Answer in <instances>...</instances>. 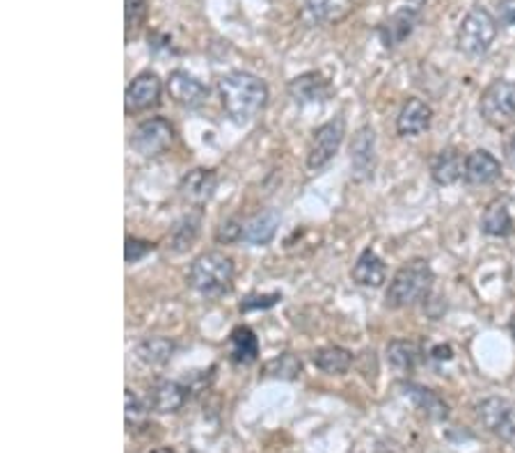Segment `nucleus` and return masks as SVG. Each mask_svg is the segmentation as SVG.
Masks as SVG:
<instances>
[{
	"mask_svg": "<svg viewBox=\"0 0 515 453\" xmlns=\"http://www.w3.org/2000/svg\"><path fill=\"white\" fill-rule=\"evenodd\" d=\"M188 401V387L177 380H156L147 394V406L159 415H172L179 412Z\"/></svg>",
	"mask_w": 515,
	"mask_h": 453,
	"instance_id": "11",
	"label": "nucleus"
},
{
	"mask_svg": "<svg viewBox=\"0 0 515 453\" xmlns=\"http://www.w3.org/2000/svg\"><path fill=\"white\" fill-rule=\"evenodd\" d=\"M351 168L355 181H365L376 168V133L371 127L357 129L351 145Z\"/></svg>",
	"mask_w": 515,
	"mask_h": 453,
	"instance_id": "13",
	"label": "nucleus"
},
{
	"mask_svg": "<svg viewBox=\"0 0 515 453\" xmlns=\"http://www.w3.org/2000/svg\"><path fill=\"white\" fill-rule=\"evenodd\" d=\"M136 355L149 366H160L174 355V342L168 336H149L136 346Z\"/></svg>",
	"mask_w": 515,
	"mask_h": 453,
	"instance_id": "25",
	"label": "nucleus"
},
{
	"mask_svg": "<svg viewBox=\"0 0 515 453\" xmlns=\"http://www.w3.org/2000/svg\"><path fill=\"white\" fill-rule=\"evenodd\" d=\"M154 248L156 245L149 243V241L131 239V236H129L127 245H124V259H127V263H138L140 259H145L147 254L154 252Z\"/></svg>",
	"mask_w": 515,
	"mask_h": 453,
	"instance_id": "33",
	"label": "nucleus"
},
{
	"mask_svg": "<svg viewBox=\"0 0 515 453\" xmlns=\"http://www.w3.org/2000/svg\"><path fill=\"white\" fill-rule=\"evenodd\" d=\"M465 160L468 156L458 149H442L431 160V177L438 186H454L460 179H465Z\"/></svg>",
	"mask_w": 515,
	"mask_h": 453,
	"instance_id": "19",
	"label": "nucleus"
},
{
	"mask_svg": "<svg viewBox=\"0 0 515 453\" xmlns=\"http://www.w3.org/2000/svg\"><path fill=\"white\" fill-rule=\"evenodd\" d=\"M403 396L410 398L412 406L417 407L422 415H427L428 419L433 421H445L449 419V406L442 396H438L433 389L422 387V385H415V383H406L401 387Z\"/></svg>",
	"mask_w": 515,
	"mask_h": 453,
	"instance_id": "17",
	"label": "nucleus"
},
{
	"mask_svg": "<svg viewBox=\"0 0 515 453\" xmlns=\"http://www.w3.org/2000/svg\"><path fill=\"white\" fill-rule=\"evenodd\" d=\"M165 85H168L170 98H172L177 106L188 108V110L200 108L201 103L206 101V97H209V89H206L195 76H191L188 71L181 69L172 71V74L168 76V83Z\"/></svg>",
	"mask_w": 515,
	"mask_h": 453,
	"instance_id": "10",
	"label": "nucleus"
},
{
	"mask_svg": "<svg viewBox=\"0 0 515 453\" xmlns=\"http://www.w3.org/2000/svg\"><path fill=\"white\" fill-rule=\"evenodd\" d=\"M353 10V0H312L304 10V15L312 16V21H319V24H325V21H342L348 12Z\"/></svg>",
	"mask_w": 515,
	"mask_h": 453,
	"instance_id": "27",
	"label": "nucleus"
},
{
	"mask_svg": "<svg viewBox=\"0 0 515 453\" xmlns=\"http://www.w3.org/2000/svg\"><path fill=\"white\" fill-rule=\"evenodd\" d=\"M282 215L277 209H263L257 215L243 222V243L248 245H268L277 234Z\"/></svg>",
	"mask_w": 515,
	"mask_h": 453,
	"instance_id": "18",
	"label": "nucleus"
},
{
	"mask_svg": "<svg viewBox=\"0 0 515 453\" xmlns=\"http://www.w3.org/2000/svg\"><path fill=\"white\" fill-rule=\"evenodd\" d=\"M216 241H218V243H225V245L241 243V241H243V222H241L239 218L225 220V222L218 227Z\"/></svg>",
	"mask_w": 515,
	"mask_h": 453,
	"instance_id": "32",
	"label": "nucleus"
},
{
	"mask_svg": "<svg viewBox=\"0 0 515 453\" xmlns=\"http://www.w3.org/2000/svg\"><path fill=\"white\" fill-rule=\"evenodd\" d=\"M433 108L422 98H407L397 118V131L403 138H417L431 129Z\"/></svg>",
	"mask_w": 515,
	"mask_h": 453,
	"instance_id": "12",
	"label": "nucleus"
},
{
	"mask_svg": "<svg viewBox=\"0 0 515 453\" xmlns=\"http://www.w3.org/2000/svg\"><path fill=\"white\" fill-rule=\"evenodd\" d=\"M163 92V83L154 71H142L136 78L129 83L127 92H124V108L127 115H136V112L147 110V108L156 106Z\"/></svg>",
	"mask_w": 515,
	"mask_h": 453,
	"instance_id": "9",
	"label": "nucleus"
},
{
	"mask_svg": "<svg viewBox=\"0 0 515 453\" xmlns=\"http://www.w3.org/2000/svg\"><path fill=\"white\" fill-rule=\"evenodd\" d=\"M147 19V0H124V24H127V39L142 28Z\"/></svg>",
	"mask_w": 515,
	"mask_h": 453,
	"instance_id": "29",
	"label": "nucleus"
},
{
	"mask_svg": "<svg viewBox=\"0 0 515 453\" xmlns=\"http://www.w3.org/2000/svg\"><path fill=\"white\" fill-rule=\"evenodd\" d=\"M151 453H174L172 448H156V451H151Z\"/></svg>",
	"mask_w": 515,
	"mask_h": 453,
	"instance_id": "39",
	"label": "nucleus"
},
{
	"mask_svg": "<svg viewBox=\"0 0 515 453\" xmlns=\"http://www.w3.org/2000/svg\"><path fill=\"white\" fill-rule=\"evenodd\" d=\"M344 136H346V124H344L342 118H335L330 122L321 124L314 131L312 145H309L307 168L314 170V172L324 170L335 159L339 147H342Z\"/></svg>",
	"mask_w": 515,
	"mask_h": 453,
	"instance_id": "7",
	"label": "nucleus"
},
{
	"mask_svg": "<svg viewBox=\"0 0 515 453\" xmlns=\"http://www.w3.org/2000/svg\"><path fill=\"white\" fill-rule=\"evenodd\" d=\"M481 118L495 129H509L515 124V83L513 80H495L486 88L479 101Z\"/></svg>",
	"mask_w": 515,
	"mask_h": 453,
	"instance_id": "5",
	"label": "nucleus"
},
{
	"mask_svg": "<svg viewBox=\"0 0 515 453\" xmlns=\"http://www.w3.org/2000/svg\"><path fill=\"white\" fill-rule=\"evenodd\" d=\"M419 355V346L415 342H407V339H394V342L387 344V362L401 374H407L417 366Z\"/></svg>",
	"mask_w": 515,
	"mask_h": 453,
	"instance_id": "26",
	"label": "nucleus"
},
{
	"mask_svg": "<svg viewBox=\"0 0 515 453\" xmlns=\"http://www.w3.org/2000/svg\"><path fill=\"white\" fill-rule=\"evenodd\" d=\"M174 129L165 118H151L138 124L131 136V147L145 159L159 156L172 147Z\"/></svg>",
	"mask_w": 515,
	"mask_h": 453,
	"instance_id": "8",
	"label": "nucleus"
},
{
	"mask_svg": "<svg viewBox=\"0 0 515 453\" xmlns=\"http://www.w3.org/2000/svg\"><path fill=\"white\" fill-rule=\"evenodd\" d=\"M232 282H234V263L222 252L200 254L188 273V284L206 298H221L230 293Z\"/></svg>",
	"mask_w": 515,
	"mask_h": 453,
	"instance_id": "3",
	"label": "nucleus"
},
{
	"mask_svg": "<svg viewBox=\"0 0 515 453\" xmlns=\"http://www.w3.org/2000/svg\"><path fill=\"white\" fill-rule=\"evenodd\" d=\"M477 417L488 433L515 444V403L509 398L490 396L477 403Z\"/></svg>",
	"mask_w": 515,
	"mask_h": 453,
	"instance_id": "6",
	"label": "nucleus"
},
{
	"mask_svg": "<svg viewBox=\"0 0 515 453\" xmlns=\"http://www.w3.org/2000/svg\"><path fill=\"white\" fill-rule=\"evenodd\" d=\"M497 39V21L483 7H472L458 28V51L468 57H483Z\"/></svg>",
	"mask_w": 515,
	"mask_h": 453,
	"instance_id": "4",
	"label": "nucleus"
},
{
	"mask_svg": "<svg viewBox=\"0 0 515 453\" xmlns=\"http://www.w3.org/2000/svg\"><path fill=\"white\" fill-rule=\"evenodd\" d=\"M433 357H436V360H451V348L449 346L433 348Z\"/></svg>",
	"mask_w": 515,
	"mask_h": 453,
	"instance_id": "36",
	"label": "nucleus"
},
{
	"mask_svg": "<svg viewBox=\"0 0 515 453\" xmlns=\"http://www.w3.org/2000/svg\"><path fill=\"white\" fill-rule=\"evenodd\" d=\"M497 16H500L501 26H506L509 30H515V0H500Z\"/></svg>",
	"mask_w": 515,
	"mask_h": 453,
	"instance_id": "34",
	"label": "nucleus"
},
{
	"mask_svg": "<svg viewBox=\"0 0 515 453\" xmlns=\"http://www.w3.org/2000/svg\"><path fill=\"white\" fill-rule=\"evenodd\" d=\"M481 230L488 236H495V239H504V236L513 234V218L506 209V201L495 200L486 206L481 218Z\"/></svg>",
	"mask_w": 515,
	"mask_h": 453,
	"instance_id": "23",
	"label": "nucleus"
},
{
	"mask_svg": "<svg viewBox=\"0 0 515 453\" xmlns=\"http://www.w3.org/2000/svg\"><path fill=\"white\" fill-rule=\"evenodd\" d=\"M266 374L275 376V378L294 380L295 376H300V360H295V355H291V353H284L277 360L268 362Z\"/></svg>",
	"mask_w": 515,
	"mask_h": 453,
	"instance_id": "30",
	"label": "nucleus"
},
{
	"mask_svg": "<svg viewBox=\"0 0 515 453\" xmlns=\"http://www.w3.org/2000/svg\"><path fill=\"white\" fill-rule=\"evenodd\" d=\"M216 188H218L216 172L206 168L191 170V172L181 179V183H179V190H181L183 200H188L195 206H201L211 200Z\"/></svg>",
	"mask_w": 515,
	"mask_h": 453,
	"instance_id": "14",
	"label": "nucleus"
},
{
	"mask_svg": "<svg viewBox=\"0 0 515 453\" xmlns=\"http://www.w3.org/2000/svg\"><path fill=\"white\" fill-rule=\"evenodd\" d=\"M289 94L298 103H319L330 97V83L316 71H307L291 80Z\"/></svg>",
	"mask_w": 515,
	"mask_h": 453,
	"instance_id": "20",
	"label": "nucleus"
},
{
	"mask_svg": "<svg viewBox=\"0 0 515 453\" xmlns=\"http://www.w3.org/2000/svg\"><path fill=\"white\" fill-rule=\"evenodd\" d=\"M218 92L225 112L236 124H248L268 103V88L248 71H232L218 80Z\"/></svg>",
	"mask_w": 515,
	"mask_h": 453,
	"instance_id": "1",
	"label": "nucleus"
},
{
	"mask_svg": "<svg viewBox=\"0 0 515 453\" xmlns=\"http://www.w3.org/2000/svg\"><path fill=\"white\" fill-rule=\"evenodd\" d=\"M510 327H513V336H515V321H513V325H510Z\"/></svg>",
	"mask_w": 515,
	"mask_h": 453,
	"instance_id": "40",
	"label": "nucleus"
},
{
	"mask_svg": "<svg viewBox=\"0 0 515 453\" xmlns=\"http://www.w3.org/2000/svg\"><path fill=\"white\" fill-rule=\"evenodd\" d=\"M417 21H419V12L412 10L410 5L401 7V10L394 12L383 26H380V39H383L385 48H394L398 44L406 42L415 28H417Z\"/></svg>",
	"mask_w": 515,
	"mask_h": 453,
	"instance_id": "15",
	"label": "nucleus"
},
{
	"mask_svg": "<svg viewBox=\"0 0 515 453\" xmlns=\"http://www.w3.org/2000/svg\"><path fill=\"white\" fill-rule=\"evenodd\" d=\"M427 3H428V0H407V5H410L412 10H417V12L422 10V7L427 5Z\"/></svg>",
	"mask_w": 515,
	"mask_h": 453,
	"instance_id": "38",
	"label": "nucleus"
},
{
	"mask_svg": "<svg viewBox=\"0 0 515 453\" xmlns=\"http://www.w3.org/2000/svg\"><path fill=\"white\" fill-rule=\"evenodd\" d=\"M436 273L427 259H410L394 273L385 293V304L389 309L412 307L431 295Z\"/></svg>",
	"mask_w": 515,
	"mask_h": 453,
	"instance_id": "2",
	"label": "nucleus"
},
{
	"mask_svg": "<svg viewBox=\"0 0 515 453\" xmlns=\"http://www.w3.org/2000/svg\"><path fill=\"white\" fill-rule=\"evenodd\" d=\"M124 398H127V426H129V430H136L138 426L145 424L149 406H145V403H142L140 398L131 392V389H127Z\"/></svg>",
	"mask_w": 515,
	"mask_h": 453,
	"instance_id": "31",
	"label": "nucleus"
},
{
	"mask_svg": "<svg viewBox=\"0 0 515 453\" xmlns=\"http://www.w3.org/2000/svg\"><path fill=\"white\" fill-rule=\"evenodd\" d=\"M197 234H200V215L188 213L170 232V245H172L174 252H183V250H188L195 243Z\"/></svg>",
	"mask_w": 515,
	"mask_h": 453,
	"instance_id": "28",
	"label": "nucleus"
},
{
	"mask_svg": "<svg viewBox=\"0 0 515 453\" xmlns=\"http://www.w3.org/2000/svg\"><path fill=\"white\" fill-rule=\"evenodd\" d=\"M351 277L357 286L378 289V286H383L385 277H387V271H385L383 259H380L374 250L366 248L365 252L357 257L355 266H353V271H351Z\"/></svg>",
	"mask_w": 515,
	"mask_h": 453,
	"instance_id": "21",
	"label": "nucleus"
},
{
	"mask_svg": "<svg viewBox=\"0 0 515 453\" xmlns=\"http://www.w3.org/2000/svg\"><path fill=\"white\" fill-rule=\"evenodd\" d=\"M316 369H321L328 376H344L353 366V355L351 351L342 346H325L312 355Z\"/></svg>",
	"mask_w": 515,
	"mask_h": 453,
	"instance_id": "24",
	"label": "nucleus"
},
{
	"mask_svg": "<svg viewBox=\"0 0 515 453\" xmlns=\"http://www.w3.org/2000/svg\"><path fill=\"white\" fill-rule=\"evenodd\" d=\"M501 177V165L490 151L474 149L465 160V183L469 186H488Z\"/></svg>",
	"mask_w": 515,
	"mask_h": 453,
	"instance_id": "16",
	"label": "nucleus"
},
{
	"mask_svg": "<svg viewBox=\"0 0 515 453\" xmlns=\"http://www.w3.org/2000/svg\"><path fill=\"white\" fill-rule=\"evenodd\" d=\"M280 300V295L277 293H273V295H252V298H248V300H243L241 303V312H250V309H257V307H262V309H266V307H273V304Z\"/></svg>",
	"mask_w": 515,
	"mask_h": 453,
	"instance_id": "35",
	"label": "nucleus"
},
{
	"mask_svg": "<svg viewBox=\"0 0 515 453\" xmlns=\"http://www.w3.org/2000/svg\"><path fill=\"white\" fill-rule=\"evenodd\" d=\"M259 357V339L250 327L241 325L230 336V360L234 365H252Z\"/></svg>",
	"mask_w": 515,
	"mask_h": 453,
	"instance_id": "22",
	"label": "nucleus"
},
{
	"mask_svg": "<svg viewBox=\"0 0 515 453\" xmlns=\"http://www.w3.org/2000/svg\"><path fill=\"white\" fill-rule=\"evenodd\" d=\"M506 154L515 160V133L509 138V142H506Z\"/></svg>",
	"mask_w": 515,
	"mask_h": 453,
	"instance_id": "37",
	"label": "nucleus"
}]
</instances>
